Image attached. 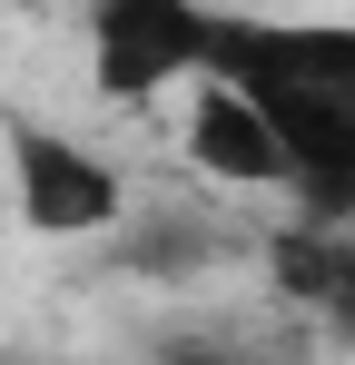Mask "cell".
<instances>
[{
  "instance_id": "obj_1",
  "label": "cell",
  "mask_w": 355,
  "mask_h": 365,
  "mask_svg": "<svg viewBox=\"0 0 355 365\" xmlns=\"http://www.w3.org/2000/svg\"><path fill=\"white\" fill-rule=\"evenodd\" d=\"M207 79L257 99L306 207H355V20H207Z\"/></svg>"
},
{
  "instance_id": "obj_2",
  "label": "cell",
  "mask_w": 355,
  "mask_h": 365,
  "mask_svg": "<svg viewBox=\"0 0 355 365\" xmlns=\"http://www.w3.org/2000/svg\"><path fill=\"white\" fill-rule=\"evenodd\" d=\"M207 20L217 10H197V0H89V79L138 109L168 79H197Z\"/></svg>"
},
{
  "instance_id": "obj_3",
  "label": "cell",
  "mask_w": 355,
  "mask_h": 365,
  "mask_svg": "<svg viewBox=\"0 0 355 365\" xmlns=\"http://www.w3.org/2000/svg\"><path fill=\"white\" fill-rule=\"evenodd\" d=\"M10 178H20V217L40 237H109L128 217L118 168H99L89 148H69L59 128H10Z\"/></svg>"
},
{
  "instance_id": "obj_4",
  "label": "cell",
  "mask_w": 355,
  "mask_h": 365,
  "mask_svg": "<svg viewBox=\"0 0 355 365\" xmlns=\"http://www.w3.org/2000/svg\"><path fill=\"white\" fill-rule=\"evenodd\" d=\"M187 158H197L207 178H227V187H287V148H277V128L257 119L247 89L207 79V69H197V109H187Z\"/></svg>"
},
{
  "instance_id": "obj_5",
  "label": "cell",
  "mask_w": 355,
  "mask_h": 365,
  "mask_svg": "<svg viewBox=\"0 0 355 365\" xmlns=\"http://www.w3.org/2000/svg\"><path fill=\"white\" fill-rule=\"evenodd\" d=\"M306 306L355 346V237H326L316 227V287H306Z\"/></svg>"
},
{
  "instance_id": "obj_6",
  "label": "cell",
  "mask_w": 355,
  "mask_h": 365,
  "mask_svg": "<svg viewBox=\"0 0 355 365\" xmlns=\"http://www.w3.org/2000/svg\"><path fill=\"white\" fill-rule=\"evenodd\" d=\"M128 267H148V277H187V267H207V237H197V227H148V237H128Z\"/></svg>"
},
{
  "instance_id": "obj_7",
  "label": "cell",
  "mask_w": 355,
  "mask_h": 365,
  "mask_svg": "<svg viewBox=\"0 0 355 365\" xmlns=\"http://www.w3.org/2000/svg\"><path fill=\"white\" fill-rule=\"evenodd\" d=\"M158 365H257V356H227V346H168Z\"/></svg>"
},
{
  "instance_id": "obj_8",
  "label": "cell",
  "mask_w": 355,
  "mask_h": 365,
  "mask_svg": "<svg viewBox=\"0 0 355 365\" xmlns=\"http://www.w3.org/2000/svg\"><path fill=\"white\" fill-rule=\"evenodd\" d=\"M30 365H50V356H30Z\"/></svg>"
}]
</instances>
